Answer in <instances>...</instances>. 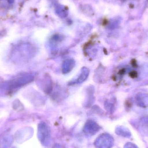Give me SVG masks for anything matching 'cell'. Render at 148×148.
<instances>
[{"label": "cell", "mask_w": 148, "mask_h": 148, "mask_svg": "<svg viewBox=\"0 0 148 148\" xmlns=\"http://www.w3.org/2000/svg\"><path fill=\"white\" fill-rule=\"evenodd\" d=\"M50 129L47 124L45 123H40L38 127V136L42 144L44 146L48 145L50 141Z\"/></svg>", "instance_id": "1"}, {"label": "cell", "mask_w": 148, "mask_h": 148, "mask_svg": "<svg viewBox=\"0 0 148 148\" xmlns=\"http://www.w3.org/2000/svg\"><path fill=\"white\" fill-rule=\"evenodd\" d=\"M113 139L109 134H102L95 141L96 148H111L113 145Z\"/></svg>", "instance_id": "2"}, {"label": "cell", "mask_w": 148, "mask_h": 148, "mask_svg": "<svg viewBox=\"0 0 148 148\" xmlns=\"http://www.w3.org/2000/svg\"><path fill=\"white\" fill-rule=\"evenodd\" d=\"M100 127L95 122L89 121L84 127V132L87 134L94 135L100 130Z\"/></svg>", "instance_id": "3"}, {"label": "cell", "mask_w": 148, "mask_h": 148, "mask_svg": "<svg viewBox=\"0 0 148 148\" xmlns=\"http://www.w3.org/2000/svg\"><path fill=\"white\" fill-rule=\"evenodd\" d=\"M75 62L74 60H66L62 65V71L63 73L67 74L70 73L75 67Z\"/></svg>", "instance_id": "4"}, {"label": "cell", "mask_w": 148, "mask_h": 148, "mask_svg": "<svg viewBox=\"0 0 148 148\" xmlns=\"http://www.w3.org/2000/svg\"><path fill=\"white\" fill-rule=\"evenodd\" d=\"M89 74V71L87 68L84 67L82 69L81 73L78 78L76 81V83L77 84L82 83L85 81L88 78Z\"/></svg>", "instance_id": "5"}, {"label": "cell", "mask_w": 148, "mask_h": 148, "mask_svg": "<svg viewBox=\"0 0 148 148\" xmlns=\"http://www.w3.org/2000/svg\"><path fill=\"white\" fill-rule=\"evenodd\" d=\"M130 77H132V78H135V77H136L137 76V73L135 71H132V72H130Z\"/></svg>", "instance_id": "6"}, {"label": "cell", "mask_w": 148, "mask_h": 148, "mask_svg": "<svg viewBox=\"0 0 148 148\" xmlns=\"http://www.w3.org/2000/svg\"><path fill=\"white\" fill-rule=\"evenodd\" d=\"M131 64L132 66H134V67H136L137 66V64H136V62L135 60H132L131 61Z\"/></svg>", "instance_id": "7"}, {"label": "cell", "mask_w": 148, "mask_h": 148, "mask_svg": "<svg viewBox=\"0 0 148 148\" xmlns=\"http://www.w3.org/2000/svg\"><path fill=\"white\" fill-rule=\"evenodd\" d=\"M53 148H61V146L59 145H56Z\"/></svg>", "instance_id": "8"}]
</instances>
